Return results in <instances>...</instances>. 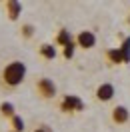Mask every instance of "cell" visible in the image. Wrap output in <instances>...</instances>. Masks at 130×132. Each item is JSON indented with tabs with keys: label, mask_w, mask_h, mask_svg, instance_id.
<instances>
[{
	"label": "cell",
	"mask_w": 130,
	"mask_h": 132,
	"mask_svg": "<svg viewBox=\"0 0 130 132\" xmlns=\"http://www.w3.org/2000/svg\"><path fill=\"white\" fill-rule=\"evenodd\" d=\"M114 96V86L112 84H100L98 86V90H96V98L98 100H102V102H108V100Z\"/></svg>",
	"instance_id": "277c9868"
},
{
	"label": "cell",
	"mask_w": 130,
	"mask_h": 132,
	"mask_svg": "<svg viewBox=\"0 0 130 132\" xmlns=\"http://www.w3.org/2000/svg\"><path fill=\"white\" fill-rule=\"evenodd\" d=\"M74 56V42H70L68 46H64V58H72Z\"/></svg>",
	"instance_id": "5bb4252c"
},
{
	"label": "cell",
	"mask_w": 130,
	"mask_h": 132,
	"mask_svg": "<svg viewBox=\"0 0 130 132\" xmlns=\"http://www.w3.org/2000/svg\"><path fill=\"white\" fill-rule=\"evenodd\" d=\"M40 54L44 58H48V60H54V58H56V48H54L52 44H42L40 46Z\"/></svg>",
	"instance_id": "ba28073f"
},
{
	"label": "cell",
	"mask_w": 130,
	"mask_h": 132,
	"mask_svg": "<svg viewBox=\"0 0 130 132\" xmlns=\"http://www.w3.org/2000/svg\"><path fill=\"white\" fill-rule=\"evenodd\" d=\"M56 40H58V44H62V46H68L70 42H74L68 30H60V32H58V38H56Z\"/></svg>",
	"instance_id": "30bf717a"
},
{
	"label": "cell",
	"mask_w": 130,
	"mask_h": 132,
	"mask_svg": "<svg viewBox=\"0 0 130 132\" xmlns=\"http://www.w3.org/2000/svg\"><path fill=\"white\" fill-rule=\"evenodd\" d=\"M12 126H14V132H22L24 130V120L20 116H14L12 118Z\"/></svg>",
	"instance_id": "4fadbf2b"
},
{
	"label": "cell",
	"mask_w": 130,
	"mask_h": 132,
	"mask_svg": "<svg viewBox=\"0 0 130 132\" xmlns=\"http://www.w3.org/2000/svg\"><path fill=\"white\" fill-rule=\"evenodd\" d=\"M108 58L112 60L114 64H120V62H124L122 60V54H120V48H114V50H108Z\"/></svg>",
	"instance_id": "8fae6325"
},
{
	"label": "cell",
	"mask_w": 130,
	"mask_h": 132,
	"mask_svg": "<svg viewBox=\"0 0 130 132\" xmlns=\"http://www.w3.org/2000/svg\"><path fill=\"white\" fill-rule=\"evenodd\" d=\"M78 44H80L82 48H92L96 44V36L90 32V30H84V32L78 34Z\"/></svg>",
	"instance_id": "5b68a950"
},
{
	"label": "cell",
	"mask_w": 130,
	"mask_h": 132,
	"mask_svg": "<svg viewBox=\"0 0 130 132\" xmlns=\"http://www.w3.org/2000/svg\"><path fill=\"white\" fill-rule=\"evenodd\" d=\"M120 54H122L124 62H130V36L124 38V42H122V46H120Z\"/></svg>",
	"instance_id": "9c48e42d"
},
{
	"label": "cell",
	"mask_w": 130,
	"mask_h": 132,
	"mask_svg": "<svg viewBox=\"0 0 130 132\" xmlns=\"http://www.w3.org/2000/svg\"><path fill=\"white\" fill-rule=\"evenodd\" d=\"M62 110H64V112H70V110H84V102H82L78 96L68 94V96H64V100H62Z\"/></svg>",
	"instance_id": "7a4b0ae2"
},
{
	"label": "cell",
	"mask_w": 130,
	"mask_h": 132,
	"mask_svg": "<svg viewBox=\"0 0 130 132\" xmlns=\"http://www.w3.org/2000/svg\"><path fill=\"white\" fill-rule=\"evenodd\" d=\"M128 22H130V18H128Z\"/></svg>",
	"instance_id": "e0dca14e"
},
{
	"label": "cell",
	"mask_w": 130,
	"mask_h": 132,
	"mask_svg": "<svg viewBox=\"0 0 130 132\" xmlns=\"http://www.w3.org/2000/svg\"><path fill=\"white\" fill-rule=\"evenodd\" d=\"M24 76H26V66L22 62H18V60L10 62L4 68V82L8 84V86H18V84L24 80Z\"/></svg>",
	"instance_id": "6da1fadb"
},
{
	"label": "cell",
	"mask_w": 130,
	"mask_h": 132,
	"mask_svg": "<svg viewBox=\"0 0 130 132\" xmlns=\"http://www.w3.org/2000/svg\"><path fill=\"white\" fill-rule=\"evenodd\" d=\"M0 112H2V114L4 116H12V118H14V106H12V104H10V102H2V104H0Z\"/></svg>",
	"instance_id": "7c38bea8"
},
{
	"label": "cell",
	"mask_w": 130,
	"mask_h": 132,
	"mask_svg": "<svg viewBox=\"0 0 130 132\" xmlns=\"http://www.w3.org/2000/svg\"><path fill=\"white\" fill-rule=\"evenodd\" d=\"M112 118H114V122H118V124L128 122V118H130L128 108H126V106H116V108L112 110Z\"/></svg>",
	"instance_id": "8992f818"
},
{
	"label": "cell",
	"mask_w": 130,
	"mask_h": 132,
	"mask_svg": "<svg viewBox=\"0 0 130 132\" xmlns=\"http://www.w3.org/2000/svg\"><path fill=\"white\" fill-rule=\"evenodd\" d=\"M6 8H8L10 20H16V18L20 16V12H22V4H20L18 0H8V2H6Z\"/></svg>",
	"instance_id": "52a82bcc"
},
{
	"label": "cell",
	"mask_w": 130,
	"mask_h": 132,
	"mask_svg": "<svg viewBox=\"0 0 130 132\" xmlns=\"http://www.w3.org/2000/svg\"><path fill=\"white\" fill-rule=\"evenodd\" d=\"M38 90H40V94L44 98H52L56 94V86H54V82L50 78H40L38 80Z\"/></svg>",
	"instance_id": "3957f363"
},
{
	"label": "cell",
	"mask_w": 130,
	"mask_h": 132,
	"mask_svg": "<svg viewBox=\"0 0 130 132\" xmlns=\"http://www.w3.org/2000/svg\"><path fill=\"white\" fill-rule=\"evenodd\" d=\"M22 32H24V36H32V32H34V28L30 24H26L24 28H22Z\"/></svg>",
	"instance_id": "9a60e30c"
},
{
	"label": "cell",
	"mask_w": 130,
	"mask_h": 132,
	"mask_svg": "<svg viewBox=\"0 0 130 132\" xmlns=\"http://www.w3.org/2000/svg\"><path fill=\"white\" fill-rule=\"evenodd\" d=\"M34 132H52V130H50L48 126H38V128H36Z\"/></svg>",
	"instance_id": "2e32d148"
}]
</instances>
